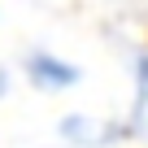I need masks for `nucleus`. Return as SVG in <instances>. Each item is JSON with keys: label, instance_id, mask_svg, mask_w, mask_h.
Masks as SVG:
<instances>
[{"label": "nucleus", "instance_id": "obj_1", "mask_svg": "<svg viewBox=\"0 0 148 148\" xmlns=\"http://www.w3.org/2000/svg\"><path fill=\"white\" fill-rule=\"evenodd\" d=\"M22 70H26V79L39 87V92H65V87H74L79 83V65L74 61H65V57H57V52H31L26 61H22Z\"/></svg>", "mask_w": 148, "mask_h": 148}, {"label": "nucleus", "instance_id": "obj_2", "mask_svg": "<svg viewBox=\"0 0 148 148\" xmlns=\"http://www.w3.org/2000/svg\"><path fill=\"white\" fill-rule=\"evenodd\" d=\"M61 135L70 144H105V135H113V126H100L92 118H65L61 122Z\"/></svg>", "mask_w": 148, "mask_h": 148}, {"label": "nucleus", "instance_id": "obj_3", "mask_svg": "<svg viewBox=\"0 0 148 148\" xmlns=\"http://www.w3.org/2000/svg\"><path fill=\"white\" fill-rule=\"evenodd\" d=\"M5 87H9V74H5V70H0V96H5Z\"/></svg>", "mask_w": 148, "mask_h": 148}]
</instances>
